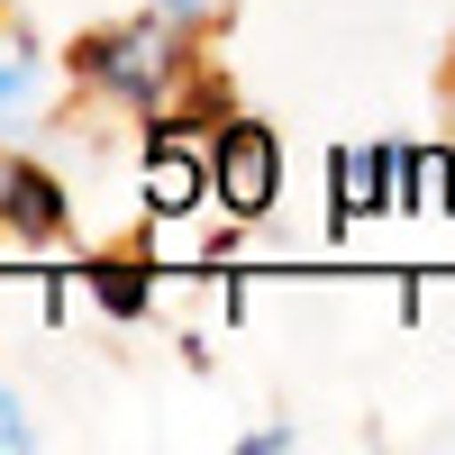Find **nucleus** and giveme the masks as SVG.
<instances>
[{
    "instance_id": "nucleus-1",
    "label": "nucleus",
    "mask_w": 455,
    "mask_h": 455,
    "mask_svg": "<svg viewBox=\"0 0 455 455\" xmlns=\"http://www.w3.org/2000/svg\"><path fill=\"white\" fill-rule=\"evenodd\" d=\"M73 83L119 100V109H164L182 83H192V46H182V19H119L73 46Z\"/></svg>"
},
{
    "instance_id": "nucleus-2",
    "label": "nucleus",
    "mask_w": 455,
    "mask_h": 455,
    "mask_svg": "<svg viewBox=\"0 0 455 455\" xmlns=\"http://www.w3.org/2000/svg\"><path fill=\"white\" fill-rule=\"evenodd\" d=\"M274 192H283V146H274V128H264V119H228L210 137V201L228 219H264Z\"/></svg>"
},
{
    "instance_id": "nucleus-3",
    "label": "nucleus",
    "mask_w": 455,
    "mask_h": 455,
    "mask_svg": "<svg viewBox=\"0 0 455 455\" xmlns=\"http://www.w3.org/2000/svg\"><path fill=\"white\" fill-rule=\"evenodd\" d=\"M73 228V192L36 164L19 156V146H0V237H19V246H46Z\"/></svg>"
},
{
    "instance_id": "nucleus-4",
    "label": "nucleus",
    "mask_w": 455,
    "mask_h": 455,
    "mask_svg": "<svg viewBox=\"0 0 455 455\" xmlns=\"http://www.w3.org/2000/svg\"><path fill=\"white\" fill-rule=\"evenodd\" d=\"M137 201L156 210V219H182V210H201V201H210V146L156 137V156H146V173H137Z\"/></svg>"
},
{
    "instance_id": "nucleus-5",
    "label": "nucleus",
    "mask_w": 455,
    "mask_h": 455,
    "mask_svg": "<svg viewBox=\"0 0 455 455\" xmlns=\"http://www.w3.org/2000/svg\"><path fill=\"white\" fill-rule=\"evenodd\" d=\"M46 100H55V55L28 28H0V128L46 119Z\"/></svg>"
},
{
    "instance_id": "nucleus-6",
    "label": "nucleus",
    "mask_w": 455,
    "mask_h": 455,
    "mask_svg": "<svg viewBox=\"0 0 455 455\" xmlns=\"http://www.w3.org/2000/svg\"><path fill=\"white\" fill-rule=\"evenodd\" d=\"M92 291L109 319H146V264H92Z\"/></svg>"
},
{
    "instance_id": "nucleus-7",
    "label": "nucleus",
    "mask_w": 455,
    "mask_h": 455,
    "mask_svg": "<svg viewBox=\"0 0 455 455\" xmlns=\"http://www.w3.org/2000/svg\"><path fill=\"white\" fill-rule=\"evenodd\" d=\"M373 210H410V156H401V146L373 156Z\"/></svg>"
},
{
    "instance_id": "nucleus-8",
    "label": "nucleus",
    "mask_w": 455,
    "mask_h": 455,
    "mask_svg": "<svg viewBox=\"0 0 455 455\" xmlns=\"http://www.w3.org/2000/svg\"><path fill=\"white\" fill-rule=\"evenodd\" d=\"M373 210V156H337V219Z\"/></svg>"
},
{
    "instance_id": "nucleus-9",
    "label": "nucleus",
    "mask_w": 455,
    "mask_h": 455,
    "mask_svg": "<svg viewBox=\"0 0 455 455\" xmlns=\"http://www.w3.org/2000/svg\"><path fill=\"white\" fill-rule=\"evenodd\" d=\"M410 210H446V156H410Z\"/></svg>"
},
{
    "instance_id": "nucleus-10",
    "label": "nucleus",
    "mask_w": 455,
    "mask_h": 455,
    "mask_svg": "<svg viewBox=\"0 0 455 455\" xmlns=\"http://www.w3.org/2000/svg\"><path fill=\"white\" fill-rule=\"evenodd\" d=\"M156 10H164V19H182V28H210V19L237 10V0H156Z\"/></svg>"
},
{
    "instance_id": "nucleus-11",
    "label": "nucleus",
    "mask_w": 455,
    "mask_h": 455,
    "mask_svg": "<svg viewBox=\"0 0 455 455\" xmlns=\"http://www.w3.org/2000/svg\"><path fill=\"white\" fill-rule=\"evenodd\" d=\"M0 446H28V419H19V392L0 383Z\"/></svg>"
},
{
    "instance_id": "nucleus-12",
    "label": "nucleus",
    "mask_w": 455,
    "mask_h": 455,
    "mask_svg": "<svg viewBox=\"0 0 455 455\" xmlns=\"http://www.w3.org/2000/svg\"><path fill=\"white\" fill-rule=\"evenodd\" d=\"M246 455H291V428H255V437H237Z\"/></svg>"
},
{
    "instance_id": "nucleus-13",
    "label": "nucleus",
    "mask_w": 455,
    "mask_h": 455,
    "mask_svg": "<svg viewBox=\"0 0 455 455\" xmlns=\"http://www.w3.org/2000/svg\"><path fill=\"white\" fill-rule=\"evenodd\" d=\"M446 210H455V156H446Z\"/></svg>"
}]
</instances>
